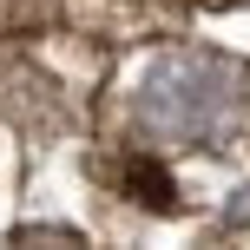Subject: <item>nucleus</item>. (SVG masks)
Listing matches in <instances>:
<instances>
[{
	"instance_id": "1",
	"label": "nucleus",
	"mask_w": 250,
	"mask_h": 250,
	"mask_svg": "<svg viewBox=\"0 0 250 250\" xmlns=\"http://www.w3.org/2000/svg\"><path fill=\"white\" fill-rule=\"evenodd\" d=\"M125 185H132V198H145V204H171V178H165L158 165H145V158H132Z\"/></svg>"
}]
</instances>
